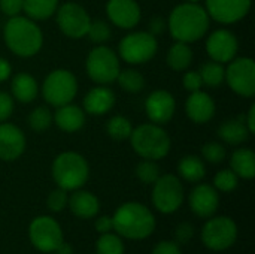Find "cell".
Here are the masks:
<instances>
[{"label": "cell", "instance_id": "cell-1", "mask_svg": "<svg viewBox=\"0 0 255 254\" xmlns=\"http://www.w3.org/2000/svg\"><path fill=\"white\" fill-rule=\"evenodd\" d=\"M167 25L175 40L191 43L206 34L209 28V15L199 3L185 1L172 10Z\"/></svg>", "mask_w": 255, "mask_h": 254}, {"label": "cell", "instance_id": "cell-2", "mask_svg": "<svg viewBox=\"0 0 255 254\" xmlns=\"http://www.w3.org/2000/svg\"><path fill=\"white\" fill-rule=\"evenodd\" d=\"M114 231L126 238L133 241H140L148 238L155 229L154 214L139 202L123 204L112 217Z\"/></svg>", "mask_w": 255, "mask_h": 254}, {"label": "cell", "instance_id": "cell-3", "mask_svg": "<svg viewBox=\"0 0 255 254\" xmlns=\"http://www.w3.org/2000/svg\"><path fill=\"white\" fill-rule=\"evenodd\" d=\"M4 42L19 57L36 55L43 45V34L39 25L27 16H10L4 25Z\"/></svg>", "mask_w": 255, "mask_h": 254}, {"label": "cell", "instance_id": "cell-4", "mask_svg": "<svg viewBox=\"0 0 255 254\" xmlns=\"http://www.w3.org/2000/svg\"><path fill=\"white\" fill-rule=\"evenodd\" d=\"M130 142L136 154L146 160H161L164 159L172 147L170 136L167 132L154 123L142 124L133 129L130 135Z\"/></svg>", "mask_w": 255, "mask_h": 254}, {"label": "cell", "instance_id": "cell-5", "mask_svg": "<svg viewBox=\"0 0 255 254\" xmlns=\"http://www.w3.org/2000/svg\"><path fill=\"white\" fill-rule=\"evenodd\" d=\"M90 177V166L84 156L75 151L58 154L52 163V178L66 192L81 189Z\"/></svg>", "mask_w": 255, "mask_h": 254}, {"label": "cell", "instance_id": "cell-6", "mask_svg": "<svg viewBox=\"0 0 255 254\" xmlns=\"http://www.w3.org/2000/svg\"><path fill=\"white\" fill-rule=\"evenodd\" d=\"M78 93V81L70 70H52L43 81L42 94L51 106H63L70 103Z\"/></svg>", "mask_w": 255, "mask_h": 254}, {"label": "cell", "instance_id": "cell-7", "mask_svg": "<svg viewBox=\"0 0 255 254\" xmlns=\"http://www.w3.org/2000/svg\"><path fill=\"white\" fill-rule=\"evenodd\" d=\"M87 73L99 85H106L117 81L121 70L118 55L108 46L99 45L87 57Z\"/></svg>", "mask_w": 255, "mask_h": 254}, {"label": "cell", "instance_id": "cell-8", "mask_svg": "<svg viewBox=\"0 0 255 254\" xmlns=\"http://www.w3.org/2000/svg\"><path fill=\"white\" fill-rule=\"evenodd\" d=\"M157 37L149 31H134L123 37L118 51L120 57L130 64H143L157 54Z\"/></svg>", "mask_w": 255, "mask_h": 254}, {"label": "cell", "instance_id": "cell-9", "mask_svg": "<svg viewBox=\"0 0 255 254\" xmlns=\"http://www.w3.org/2000/svg\"><path fill=\"white\" fill-rule=\"evenodd\" d=\"M184 202V187L178 177L172 174L160 175L154 183L152 204L161 214H173Z\"/></svg>", "mask_w": 255, "mask_h": 254}, {"label": "cell", "instance_id": "cell-10", "mask_svg": "<svg viewBox=\"0 0 255 254\" xmlns=\"http://www.w3.org/2000/svg\"><path fill=\"white\" fill-rule=\"evenodd\" d=\"M238 240V226L230 217L221 216L208 220L202 229V243L212 252H226Z\"/></svg>", "mask_w": 255, "mask_h": 254}, {"label": "cell", "instance_id": "cell-11", "mask_svg": "<svg viewBox=\"0 0 255 254\" xmlns=\"http://www.w3.org/2000/svg\"><path fill=\"white\" fill-rule=\"evenodd\" d=\"M28 238L36 250L42 253H54L63 243V231L55 219L39 216L28 226Z\"/></svg>", "mask_w": 255, "mask_h": 254}, {"label": "cell", "instance_id": "cell-12", "mask_svg": "<svg viewBox=\"0 0 255 254\" xmlns=\"http://www.w3.org/2000/svg\"><path fill=\"white\" fill-rule=\"evenodd\" d=\"M224 81L229 87L242 97H253L255 94V63L250 57H239L229 61Z\"/></svg>", "mask_w": 255, "mask_h": 254}, {"label": "cell", "instance_id": "cell-13", "mask_svg": "<svg viewBox=\"0 0 255 254\" xmlns=\"http://www.w3.org/2000/svg\"><path fill=\"white\" fill-rule=\"evenodd\" d=\"M57 24L63 34L72 39L87 36L91 18L88 12L75 1H67L57 9Z\"/></svg>", "mask_w": 255, "mask_h": 254}, {"label": "cell", "instance_id": "cell-14", "mask_svg": "<svg viewBox=\"0 0 255 254\" xmlns=\"http://www.w3.org/2000/svg\"><path fill=\"white\" fill-rule=\"evenodd\" d=\"M206 12L221 24H233L245 18L251 9V0H206Z\"/></svg>", "mask_w": 255, "mask_h": 254}, {"label": "cell", "instance_id": "cell-15", "mask_svg": "<svg viewBox=\"0 0 255 254\" xmlns=\"http://www.w3.org/2000/svg\"><path fill=\"white\" fill-rule=\"evenodd\" d=\"M239 49V42L235 33L226 28L215 30L206 40V51L209 57L217 63L232 61Z\"/></svg>", "mask_w": 255, "mask_h": 254}, {"label": "cell", "instance_id": "cell-16", "mask_svg": "<svg viewBox=\"0 0 255 254\" xmlns=\"http://www.w3.org/2000/svg\"><path fill=\"white\" fill-rule=\"evenodd\" d=\"M145 111L151 123L161 126L173 118L176 111V100L172 93L166 90H155L148 96L145 102Z\"/></svg>", "mask_w": 255, "mask_h": 254}, {"label": "cell", "instance_id": "cell-17", "mask_svg": "<svg viewBox=\"0 0 255 254\" xmlns=\"http://www.w3.org/2000/svg\"><path fill=\"white\" fill-rule=\"evenodd\" d=\"M109 21L120 28H133L140 21V7L136 0H109L106 4Z\"/></svg>", "mask_w": 255, "mask_h": 254}, {"label": "cell", "instance_id": "cell-18", "mask_svg": "<svg viewBox=\"0 0 255 254\" xmlns=\"http://www.w3.org/2000/svg\"><path fill=\"white\" fill-rule=\"evenodd\" d=\"M190 208L200 219L212 217L220 205V195L214 186L199 184L190 193Z\"/></svg>", "mask_w": 255, "mask_h": 254}, {"label": "cell", "instance_id": "cell-19", "mask_svg": "<svg viewBox=\"0 0 255 254\" xmlns=\"http://www.w3.org/2000/svg\"><path fill=\"white\" fill-rule=\"evenodd\" d=\"M25 136L19 127L10 123H0V160L12 162L22 156Z\"/></svg>", "mask_w": 255, "mask_h": 254}, {"label": "cell", "instance_id": "cell-20", "mask_svg": "<svg viewBox=\"0 0 255 254\" xmlns=\"http://www.w3.org/2000/svg\"><path fill=\"white\" fill-rule=\"evenodd\" d=\"M185 111L191 121H194L196 124H205L211 121L215 115V102L208 93L197 90L193 91L187 99Z\"/></svg>", "mask_w": 255, "mask_h": 254}, {"label": "cell", "instance_id": "cell-21", "mask_svg": "<svg viewBox=\"0 0 255 254\" xmlns=\"http://www.w3.org/2000/svg\"><path fill=\"white\" fill-rule=\"evenodd\" d=\"M115 105V93L105 87L99 85L91 88L84 97V111L91 115H103L109 112Z\"/></svg>", "mask_w": 255, "mask_h": 254}, {"label": "cell", "instance_id": "cell-22", "mask_svg": "<svg viewBox=\"0 0 255 254\" xmlns=\"http://www.w3.org/2000/svg\"><path fill=\"white\" fill-rule=\"evenodd\" d=\"M67 205L73 216L88 220L99 214L100 202L96 195L87 192V190H73L72 196L67 201Z\"/></svg>", "mask_w": 255, "mask_h": 254}, {"label": "cell", "instance_id": "cell-23", "mask_svg": "<svg viewBox=\"0 0 255 254\" xmlns=\"http://www.w3.org/2000/svg\"><path fill=\"white\" fill-rule=\"evenodd\" d=\"M52 120L55 121L58 129H61L63 132L73 133V132H78V130H81L84 127V124H85V111L81 109L76 105L67 103V105H63V106L57 108Z\"/></svg>", "mask_w": 255, "mask_h": 254}, {"label": "cell", "instance_id": "cell-24", "mask_svg": "<svg viewBox=\"0 0 255 254\" xmlns=\"http://www.w3.org/2000/svg\"><path fill=\"white\" fill-rule=\"evenodd\" d=\"M10 90H12V97L21 103H30L39 94L37 81L30 73H25V72H21L13 76Z\"/></svg>", "mask_w": 255, "mask_h": 254}, {"label": "cell", "instance_id": "cell-25", "mask_svg": "<svg viewBox=\"0 0 255 254\" xmlns=\"http://www.w3.org/2000/svg\"><path fill=\"white\" fill-rule=\"evenodd\" d=\"M250 130L245 123V118H233V120H226L220 129H218V136L230 145H241L248 141L250 138Z\"/></svg>", "mask_w": 255, "mask_h": 254}, {"label": "cell", "instance_id": "cell-26", "mask_svg": "<svg viewBox=\"0 0 255 254\" xmlns=\"http://www.w3.org/2000/svg\"><path fill=\"white\" fill-rule=\"evenodd\" d=\"M232 171L244 180H253L255 177V154L250 148H238L230 160Z\"/></svg>", "mask_w": 255, "mask_h": 254}, {"label": "cell", "instance_id": "cell-27", "mask_svg": "<svg viewBox=\"0 0 255 254\" xmlns=\"http://www.w3.org/2000/svg\"><path fill=\"white\" fill-rule=\"evenodd\" d=\"M178 172L182 180H185L188 183H199L206 175V166L200 157L190 154L179 160Z\"/></svg>", "mask_w": 255, "mask_h": 254}, {"label": "cell", "instance_id": "cell-28", "mask_svg": "<svg viewBox=\"0 0 255 254\" xmlns=\"http://www.w3.org/2000/svg\"><path fill=\"white\" fill-rule=\"evenodd\" d=\"M58 9V0H24L22 10L27 18L33 21H43L51 18Z\"/></svg>", "mask_w": 255, "mask_h": 254}, {"label": "cell", "instance_id": "cell-29", "mask_svg": "<svg viewBox=\"0 0 255 254\" xmlns=\"http://www.w3.org/2000/svg\"><path fill=\"white\" fill-rule=\"evenodd\" d=\"M193 63V49L185 42H178L170 46L167 52V64L176 72L187 70Z\"/></svg>", "mask_w": 255, "mask_h": 254}, {"label": "cell", "instance_id": "cell-30", "mask_svg": "<svg viewBox=\"0 0 255 254\" xmlns=\"http://www.w3.org/2000/svg\"><path fill=\"white\" fill-rule=\"evenodd\" d=\"M200 78H202V82L203 85H208L211 88H215V87H220L223 82H224V76H226V69L223 67L221 63H217V61H208L205 63L200 70Z\"/></svg>", "mask_w": 255, "mask_h": 254}, {"label": "cell", "instance_id": "cell-31", "mask_svg": "<svg viewBox=\"0 0 255 254\" xmlns=\"http://www.w3.org/2000/svg\"><path fill=\"white\" fill-rule=\"evenodd\" d=\"M117 81L120 87L128 93H139L145 88V78L140 72L134 69H124L120 70Z\"/></svg>", "mask_w": 255, "mask_h": 254}, {"label": "cell", "instance_id": "cell-32", "mask_svg": "<svg viewBox=\"0 0 255 254\" xmlns=\"http://www.w3.org/2000/svg\"><path fill=\"white\" fill-rule=\"evenodd\" d=\"M106 132L108 135L115 139V141H124L128 139L131 132H133V126L130 123L128 118L123 117V115H115L112 117L108 124H106Z\"/></svg>", "mask_w": 255, "mask_h": 254}, {"label": "cell", "instance_id": "cell-33", "mask_svg": "<svg viewBox=\"0 0 255 254\" xmlns=\"http://www.w3.org/2000/svg\"><path fill=\"white\" fill-rule=\"evenodd\" d=\"M97 254H124V244L120 235H114L111 232L102 234L96 243Z\"/></svg>", "mask_w": 255, "mask_h": 254}, {"label": "cell", "instance_id": "cell-34", "mask_svg": "<svg viewBox=\"0 0 255 254\" xmlns=\"http://www.w3.org/2000/svg\"><path fill=\"white\" fill-rule=\"evenodd\" d=\"M52 118L54 117H52V112L49 111V108H46V106H37V108H34L30 112V115H28L27 120H28L30 127L34 132L42 133V132H45V130H48L51 127Z\"/></svg>", "mask_w": 255, "mask_h": 254}, {"label": "cell", "instance_id": "cell-35", "mask_svg": "<svg viewBox=\"0 0 255 254\" xmlns=\"http://www.w3.org/2000/svg\"><path fill=\"white\" fill-rule=\"evenodd\" d=\"M238 184H239V177L232 169H223L217 172V175L214 177V187L218 192L230 193L236 190Z\"/></svg>", "mask_w": 255, "mask_h": 254}, {"label": "cell", "instance_id": "cell-36", "mask_svg": "<svg viewBox=\"0 0 255 254\" xmlns=\"http://www.w3.org/2000/svg\"><path fill=\"white\" fill-rule=\"evenodd\" d=\"M136 175L143 184H154L160 177V166L155 163V160L143 159L136 168Z\"/></svg>", "mask_w": 255, "mask_h": 254}, {"label": "cell", "instance_id": "cell-37", "mask_svg": "<svg viewBox=\"0 0 255 254\" xmlns=\"http://www.w3.org/2000/svg\"><path fill=\"white\" fill-rule=\"evenodd\" d=\"M87 36L90 37L91 42L94 43H105L109 40L111 37V27L106 21H102V19H96V21H91L90 27H88V31H87Z\"/></svg>", "mask_w": 255, "mask_h": 254}, {"label": "cell", "instance_id": "cell-38", "mask_svg": "<svg viewBox=\"0 0 255 254\" xmlns=\"http://www.w3.org/2000/svg\"><path fill=\"white\" fill-rule=\"evenodd\" d=\"M226 148L224 145H221L220 142H208L203 145L202 148V156L206 162L212 163V165H217V163H221L224 159H226Z\"/></svg>", "mask_w": 255, "mask_h": 254}, {"label": "cell", "instance_id": "cell-39", "mask_svg": "<svg viewBox=\"0 0 255 254\" xmlns=\"http://www.w3.org/2000/svg\"><path fill=\"white\" fill-rule=\"evenodd\" d=\"M67 201H69L67 192L58 187V189L52 190V192L48 195L46 205H48V208H49L52 213H60V211H63V210L66 208Z\"/></svg>", "mask_w": 255, "mask_h": 254}, {"label": "cell", "instance_id": "cell-40", "mask_svg": "<svg viewBox=\"0 0 255 254\" xmlns=\"http://www.w3.org/2000/svg\"><path fill=\"white\" fill-rule=\"evenodd\" d=\"M12 112H13V97L6 91H0V123L7 121Z\"/></svg>", "mask_w": 255, "mask_h": 254}, {"label": "cell", "instance_id": "cell-41", "mask_svg": "<svg viewBox=\"0 0 255 254\" xmlns=\"http://www.w3.org/2000/svg\"><path fill=\"white\" fill-rule=\"evenodd\" d=\"M182 84H184V88L188 90L190 93L193 91H197L203 87V82H202V78H200V73L196 72V70H190L184 75L182 78Z\"/></svg>", "mask_w": 255, "mask_h": 254}, {"label": "cell", "instance_id": "cell-42", "mask_svg": "<svg viewBox=\"0 0 255 254\" xmlns=\"http://www.w3.org/2000/svg\"><path fill=\"white\" fill-rule=\"evenodd\" d=\"M193 235H194V226L191 223H188V222L181 223L176 228V231H175V238H176L178 244H187V243H190L191 238H193Z\"/></svg>", "mask_w": 255, "mask_h": 254}, {"label": "cell", "instance_id": "cell-43", "mask_svg": "<svg viewBox=\"0 0 255 254\" xmlns=\"http://www.w3.org/2000/svg\"><path fill=\"white\" fill-rule=\"evenodd\" d=\"M22 4L24 0H0V10L10 18L19 15V12L22 10Z\"/></svg>", "mask_w": 255, "mask_h": 254}, {"label": "cell", "instance_id": "cell-44", "mask_svg": "<svg viewBox=\"0 0 255 254\" xmlns=\"http://www.w3.org/2000/svg\"><path fill=\"white\" fill-rule=\"evenodd\" d=\"M152 254H182V252H181V249H179V246L176 243L161 241L154 247Z\"/></svg>", "mask_w": 255, "mask_h": 254}, {"label": "cell", "instance_id": "cell-45", "mask_svg": "<svg viewBox=\"0 0 255 254\" xmlns=\"http://www.w3.org/2000/svg\"><path fill=\"white\" fill-rule=\"evenodd\" d=\"M94 228L99 234H108L114 229V223H112V219L108 217V216H103V217H99L94 223Z\"/></svg>", "mask_w": 255, "mask_h": 254}, {"label": "cell", "instance_id": "cell-46", "mask_svg": "<svg viewBox=\"0 0 255 254\" xmlns=\"http://www.w3.org/2000/svg\"><path fill=\"white\" fill-rule=\"evenodd\" d=\"M166 25H167V24L164 22V19H163V18H154V19L151 21L149 33H151V34H154V36H157V34H160V33H163V31H164Z\"/></svg>", "mask_w": 255, "mask_h": 254}, {"label": "cell", "instance_id": "cell-47", "mask_svg": "<svg viewBox=\"0 0 255 254\" xmlns=\"http://www.w3.org/2000/svg\"><path fill=\"white\" fill-rule=\"evenodd\" d=\"M12 73V67L9 64V61L3 57H0V82L6 81Z\"/></svg>", "mask_w": 255, "mask_h": 254}, {"label": "cell", "instance_id": "cell-48", "mask_svg": "<svg viewBox=\"0 0 255 254\" xmlns=\"http://www.w3.org/2000/svg\"><path fill=\"white\" fill-rule=\"evenodd\" d=\"M244 118H245V123H247V126H248L250 133L253 135L255 132V105H251V108H250V111H248V115L244 117Z\"/></svg>", "mask_w": 255, "mask_h": 254}, {"label": "cell", "instance_id": "cell-49", "mask_svg": "<svg viewBox=\"0 0 255 254\" xmlns=\"http://www.w3.org/2000/svg\"><path fill=\"white\" fill-rule=\"evenodd\" d=\"M55 254H73V249H72V246L70 244H67V243H61L58 247H57V250L54 252Z\"/></svg>", "mask_w": 255, "mask_h": 254}, {"label": "cell", "instance_id": "cell-50", "mask_svg": "<svg viewBox=\"0 0 255 254\" xmlns=\"http://www.w3.org/2000/svg\"><path fill=\"white\" fill-rule=\"evenodd\" d=\"M187 1H193V3H197L199 0H187Z\"/></svg>", "mask_w": 255, "mask_h": 254}, {"label": "cell", "instance_id": "cell-51", "mask_svg": "<svg viewBox=\"0 0 255 254\" xmlns=\"http://www.w3.org/2000/svg\"><path fill=\"white\" fill-rule=\"evenodd\" d=\"M54 254H55V253H54Z\"/></svg>", "mask_w": 255, "mask_h": 254}]
</instances>
